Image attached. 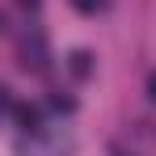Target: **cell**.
<instances>
[{
  "label": "cell",
  "mask_w": 156,
  "mask_h": 156,
  "mask_svg": "<svg viewBox=\"0 0 156 156\" xmlns=\"http://www.w3.org/2000/svg\"><path fill=\"white\" fill-rule=\"evenodd\" d=\"M17 59H21V68H47V59H51V51H47V34L42 30H30V34H21L17 38Z\"/></svg>",
  "instance_id": "obj_1"
},
{
  "label": "cell",
  "mask_w": 156,
  "mask_h": 156,
  "mask_svg": "<svg viewBox=\"0 0 156 156\" xmlns=\"http://www.w3.org/2000/svg\"><path fill=\"white\" fill-rule=\"evenodd\" d=\"M4 105H9V89H0V110H4Z\"/></svg>",
  "instance_id": "obj_7"
},
{
  "label": "cell",
  "mask_w": 156,
  "mask_h": 156,
  "mask_svg": "<svg viewBox=\"0 0 156 156\" xmlns=\"http://www.w3.org/2000/svg\"><path fill=\"white\" fill-rule=\"evenodd\" d=\"M13 118H17V127L26 131V135H38V118H42V114H38V110H34V105H13Z\"/></svg>",
  "instance_id": "obj_3"
},
{
  "label": "cell",
  "mask_w": 156,
  "mask_h": 156,
  "mask_svg": "<svg viewBox=\"0 0 156 156\" xmlns=\"http://www.w3.org/2000/svg\"><path fill=\"white\" fill-rule=\"evenodd\" d=\"M72 72H76V76H89V72H93V55L89 51H72Z\"/></svg>",
  "instance_id": "obj_4"
},
{
  "label": "cell",
  "mask_w": 156,
  "mask_h": 156,
  "mask_svg": "<svg viewBox=\"0 0 156 156\" xmlns=\"http://www.w3.org/2000/svg\"><path fill=\"white\" fill-rule=\"evenodd\" d=\"M17 156H72V144H63V139H34V144H21Z\"/></svg>",
  "instance_id": "obj_2"
},
{
  "label": "cell",
  "mask_w": 156,
  "mask_h": 156,
  "mask_svg": "<svg viewBox=\"0 0 156 156\" xmlns=\"http://www.w3.org/2000/svg\"><path fill=\"white\" fill-rule=\"evenodd\" d=\"M148 97H152V101H156V72H152V76H148Z\"/></svg>",
  "instance_id": "obj_6"
},
{
  "label": "cell",
  "mask_w": 156,
  "mask_h": 156,
  "mask_svg": "<svg viewBox=\"0 0 156 156\" xmlns=\"http://www.w3.org/2000/svg\"><path fill=\"white\" fill-rule=\"evenodd\" d=\"M17 4H26V9H38V0H17Z\"/></svg>",
  "instance_id": "obj_8"
},
{
  "label": "cell",
  "mask_w": 156,
  "mask_h": 156,
  "mask_svg": "<svg viewBox=\"0 0 156 156\" xmlns=\"http://www.w3.org/2000/svg\"><path fill=\"white\" fill-rule=\"evenodd\" d=\"M72 4H76L80 13H101L105 9V0H72Z\"/></svg>",
  "instance_id": "obj_5"
}]
</instances>
